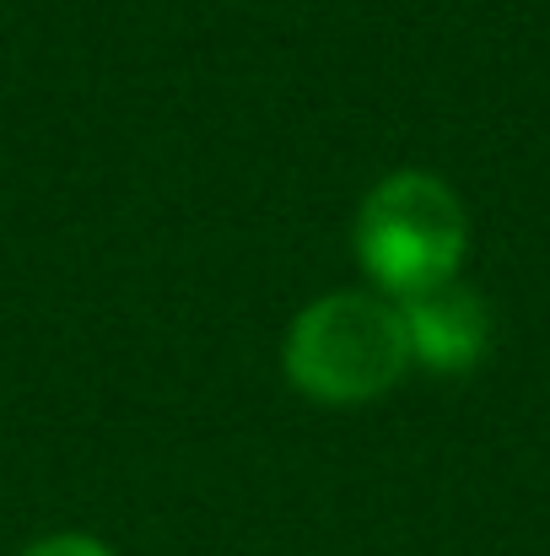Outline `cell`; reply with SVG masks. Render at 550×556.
I'll use <instances>...</instances> for the list:
<instances>
[{
  "instance_id": "6da1fadb",
  "label": "cell",
  "mask_w": 550,
  "mask_h": 556,
  "mask_svg": "<svg viewBox=\"0 0 550 556\" xmlns=\"http://www.w3.org/2000/svg\"><path fill=\"white\" fill-rule=\"evenodd\" d=\"M286 383L330 410H351L383 400L410 372V341L399 303L383 292H324L303 303L281 336Z\"/></svg>"
},
{
  "instance_id": "7a4b0ae2",
  "label": "cell",
  "mask_w": 550,
  "mask_h": 556,
  "mask_svg": "<svg viewBox=\"0 0 550 556\" xmlns=\"http://www.w3.org/2000/svg\"><path fill=\"white\" fill-rule=\"evenodd\" d=\"M351 249L367 287L388 303L421 298L459 281L470 249V216L448 179L426 168H394L362 194L351 222Z\"/></svg>"
},
{
  "instance_id": "3957f363",
  "label": "cell",
  "mask_w": 550,
  "mask_h": 556,
  "mask_svg": "<svg viewBox=\"0 0 550 556\" xmlns=\"http://www.w3.org/2000/svg\"><path fill=\"white\" fill-rule=\"evenodd\" d=\"M399 319H405V341H410V368L421 372L459 378V372H475L491 352V308L481 292H470L459 281L405 298Z\"/></svg>"
},
{
  "instance_id": "277c9868",
  "label": "cell",
  "mask_w": 550,
  "mask_h": 556,
  "mask_svg": "<svg viewBox=\"0 0 550 556\" xmlns=\"http://www.w3.org/2000/svg\"><path fill=\"white\" fill-rule=\"evenodd\" d=\"M16 556H119L108 541H98V535H81V530H54V535H38V541H27Z\"/></svg>"
}]
</instances>
